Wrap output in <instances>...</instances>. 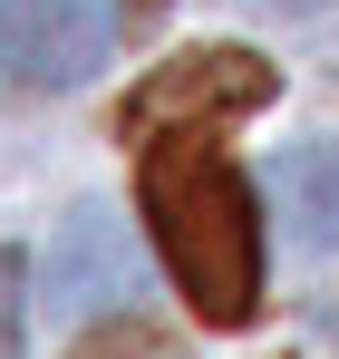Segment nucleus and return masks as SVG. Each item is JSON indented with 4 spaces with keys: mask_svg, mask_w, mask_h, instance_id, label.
I'll return each instance as SVG.
<instances>
[{
    "mask_svg": "<svg viewBox=\"0 0 339 359\" xmlns=\"http://www.w3.org/2000/svg\"><path fill=\"white\" fill-rule=\"evenodd\" d=\"M136 204H146V233L165 252L174 292L194 301V320L204 330H242L262 311V204H252L242 165L223 156V136L214 126L146 136Z\"/></svg>",
    "mask_w": 339,
    "mask_h": 359,
    "instance_id": "1",
    "label": "nucleus"
},
{
    "mask_svg": "<svg viewBox=\"0 0 339 359\" xmlns=\"http://www.w3.org/2000/svg\"><path fill=\"white\" fill-rule=\"evenodd\" d=\"M272 88H282V68L262 59V49H184V59H155L136 88H126V107H116V136H165V126H214V117H252V107H272Z\"/></svg>",
    "mask_w": 339,
    "mask_h": 359,
    "instance_id": "2",
    "label": "nucleus"
},
{
    "mask_svg": "<svg viewBox=\"0 0 339 359\" xmlns=\"http://www.w3.org/2000/svg\"><path fill=\"white\" fill-rule=\"evenodd\" d=\"M116 49V0H0V107L97 78Z\"/></svg>",
    "mask_w": 339,
    "mask_h": 359,
    "instance_id": "3",
    "label": "nucleus"
},
{
    "mask_svg": "<svg viewBox=\"0 0 339 359\" xmlns=\"http://www.w3.org/2000/svg\"><path fill=\"white\" fill-rule=\"evenodd\" d=\"M136 292V252H126V224H116L107 204H68L49 233V311L58 320H78V311H97V301H126Z\"/></svg>",
    "mask_w": 339,
    "mask_h": 359,
    "instance_id": "4",
    "label": "nucleus"
},
{
    "mask_svg": "<svg viewBox=\"0 0 339 359\" xmlns=\"http://www.w3.org/2000/svg\"><path fill=\"white\" fill-rule=\"evenodd\" d=\"M262 194H272V214H282V233L300 252H339V146L330 136L282 146L272 175H262Z\"/></svg>",
    "mask_w": 339,
    "mask_h": 359,
    "instance_id": "5",
    "label": "nucleus"
},
{
    "mask_svg": "<svg viewBox=\"0 0 339 359\" xmlns=\"http://www.w3.org/2000/svg\"><path fill=\"white\" fill-rule=\"evenodd\" d=\"M68 359H174V340L155 330V320H136V311H116L107 330H88Z\"/></svg>",
    "mask_w": 339,
    "mask_h": 359,
    "instance_id": "6",
    "label": "nucleus"
},
{
    "mask_svg": "<svg viewBox=\"0 0 339 359\" xmlns=\"http://www.w3.org/2000/svg\"><path fill=\"white\" fill-rule=\"evenodd\" d=\"M0 359H29V252L0 243Z\"/></svg>",
    "mask_w": 339,
    "mask_h": 359,
    "instance_id": "7",
    "label": "nucleus"
},
{
    "mask_svg": "<svg viewBox=\"0 0 339 359\" xmlns=\"http://www.w3.org/2000/svg\"><path fill=\"white\" fill-rule=\"evenodd\" d=\"M252 10H282V20H310V10H330V0H252Z\"/></svg>",
    "mask_w": 339,
    "mask_h": 359,
    "instance_id": "8",
    "label": "nucleus"
}]
</instances>
